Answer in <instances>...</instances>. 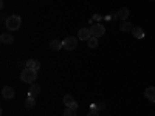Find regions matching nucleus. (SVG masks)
Wrapping results in <instances>:
<instances>
[{
  "mask_svg": "<svg viewBox=\"0 0 155 116\" xmlns=\"http://www.w3.org/2000/svg\"><path fill=\"white\" fill-rule=\"evenodd\" d=\"M6 28L9 30V31H17L19 28H20V25H22V19L19 17V16H9L8 19H6Z\"/></svg>",
  "mask_w": 155,
  "mask_h": 116,
  "instance_id": "obj_1",
  "label": "nucleus"
},
{
  "mask_svg": "<svg viewBox=\"0 0 155 116\" xmlns=\"http://www.w3.org/2000/svg\"><path fill=\"white\" fill-rule=\"evenodd\" d=\"M37 77V71L36 70H31V68H25L22 73H20V79L27 84H33Z\"/></svg>",
  "mask_w": 155,
  "mask_h": 116,
  "instance_id": "obj_2",
  "label": "nucleus"
},
{
  "mask_svg": "<svg viewBox=\"0 0 155 116\" xmlns=\"http://www.w3.org/2000/svg\"><path fill=\"white\" fill-rule=\"evenodd\" d=\"M90 34H92V37H101L106 34V28L102 23H93L92 27H90Z\"/></svg>",
  "mask_w": 155,
  "mask_h": 116,
  "instance_id": "obj_3",
  "label": "nucleus"
},
{
  "mask_svg": "<svg viewBox=\"0 0 155 116\" xmlns=\"http://www.w3.org/2000/svg\"><path fill=\"white\" fill-rule=\"evenodd\" d=\"M62 44H64V48H65L67 51H73L78 47V39L73 37V36H68L62 40Z\"/></svg>",
  "mask_w": 155,
  "mask_h": 116,
  "instance_id": "obj_4",
  "label": "nucleus"
},
{
  "mask_svg": "<svg viewBox=\"0 0 155 116\" xmlns=\"http://www.w3.org/2000/svg\"><path fill=\"white\" fill-rule=\"evenodd\" d=\"M2 96H3L5 99H12V98H14V88L9 87V85L3 87V88H2Z\"/></svg>",
  "mask_w": 155,
  "mask_h": 116,
  "instance_id": "obj_5",
  "label": "nucleus"
},
{
  "mask_svg": "<svg viewBox=\"0 0 155 116\" xmlns=\"http://www.w3.org/2000/svg\"><path fill=\"white\" fill-rule=\"evenodd\" d=\"M78 37L81 39V40H88L90 37H92V34H90V28H81L79 31H78Z\"/></svg>",
  "mask_w": 155,
  "mask_h": 116,
  "instance_id": "obj_6",
  "label": "nucleus"
},
{
  "mask_svg": "<svg viewBox=\"0 0 155 116\" xmlns=\"http://www.w3.org/2000/svg\"><path fill=\"white\" fill-rule=\"evenodd\" d=\"M25 68H31V70H39V68H41V62H39L37 59H28L27 60V67H25Z\"/></svg>",
  "mask_w": 155,
  "mask_h": 116,
  "instance_id": "obj_7",
  "label": "nucleus"
},
{
  "mask_svg": "<svg viewBox=\"0 0 155 116\" xmlns=\"http://www.w3.org/2000/svg\"><path fill=\"white\" fill-rule=\"evenodd\" d=\"M144 96H146L150 102H155V87H147L146 92H144Z\"/></svg>",
  "mask_w": 155,
  "mask_h": 116,
  "instance_id": "obj_8",
  "label": "nucleus"
},
{
  "mask_svg": "<svg viewBox=\"0 0 155 116\" xmlns=\"http://www.w3.org/2000/svg\"><path fill=\"white\" fill-rule=\"evenodd\" d=\"M39 95H41V85H39V84H31V87H30V96L36 98Z\"/></svg>",
  "mask_w": 155,
  "mask_h": 116,
  "instance_id": "obj_9",
  "label": "nucleus"
},
{
  "mask_svg": "<svg viewBox=\"0 0 155 116\" xmlns=\"http://www.w3.org/2000/svg\"><path fill=\"white\" fill-rule=\"evenodd\" d=\"M0 40H2V44H5V45H11L12 42H14V37H12V34H2L0 36Z\"/></svg>",
  "mask_w": 155,
  "mask_h": 116,
  "instance_id": "obj_10",
  "label": "nucleus"
},
{
  "mask_svg": "<svg viewBox=\"0 0 155 116\" xmlns=\"http://www.w3.org/2000/svg\"><path fill=\"white\" fill-rule=\"evenodd\" d=\"M116 17H118L121 22L127 20V17H129V9H127V8H121V9L118 11V14H116Z\"/></svg>",
  "mask_w": 155,
  "mask_h": 116,
  "instance_id": "obj_11",
  "label": "nucleus"
},
{
  "mask_svg": "<svg viewBox=\"0 0 155 116\" xmlns=\"http://www.w3.org/2000/svg\"><path fill=\"white\" fill-rule=\"evenodd\" d=\"M50 48L53 50V51H59L61 48H64V44L61 40H58V39H54V40L50 42Z\"/></svg>",
  "mask_w": 155,
  "mask_h": 116,
  "instance_id": "obj_12",
  "label": "nucleus"
},
{
  "mask_svg": "<svg viewBox=\"0 0 155 116\" xmlns=\"http://www.w3.org/2000/svg\"><path fill=\"white\" fill-rule=\"evenodd\" d=\"M120 30L121 31H124V33H127V31H132L134 30V25L130 23V22H121V25H120Z\"/></svg>",
  "mask_w": 155,
  "mask_h": 116,
  "instance_id": "obj_13",
  "label": "nucleus"
},
{
  "mask_svg": "<svg viewBox=\"0 0 155 116\" xmlns=\"http://www.w3.org/2000/svg\"><path fill=\"white\" fill-rule=\"evenodd\" d=\"M132 34H134V37H137V39H143V37H144V31H143V28H140V27H135V28L132 30Z\"/></svg>",
  "mask_w": 155,
  "mask_h": 116,
  "instance_id": "obj_14",
  "label": "nucleus"
},
{
  "mask_svg": "<svg viewBox=\"0 0 155 116\" xmlns=\"http://www.w3.org/2000/svg\"><path fill=\"white\" fill-rule=\"evenodd\" d=\"M74 102H76L74 96H71V95H67V96H64V104H65L67 107H70L71 104H74Z\"/></svg>",
  "mask_w": 155,
  "mask_h": 116,
  "instance_id": "obj_15",
  "label": "nucleus"
},
{
  "mask_svg": "<svg viewBox=\"0 0 155 116\" xmlns=\"http://www.w3.org/2000/svg\"><path fill=\"white\" fill-rule=\"evenodd\" d=\"M34 105H36L34 98H33V96L27 98V101H25V107H27V108H34Z\"/></svg>",
  "mask_w": 155,
  "mask_h": 116,
  "instance_id": "obj_16",
  "label": "nucleus"
},
{
  "mask_svg": "<svg viewBox=\"0 0 155 116\" xmlns=\"http://www.w3.org/2000/svg\"><path fill=\"white\" fill-rule=\"evenodd\" d=\"M87 45L90 48H96L98 47V37H90L88 40H87Z\"/></svg>",
  "mask_w": 155,
  "mask_h": 116,
  "instance_id": "obj_17",
  "label": "nucleus"
},
{
  "mask_svg": "<svg viewBox=\"0 0 155 116\" xmlns=\"http://www.w3.org/2000/svg\"><path fill=\"white\" fill-rule=\"evenodd\" d=\"M64 116H78V114H76V110H73V108L67 107L65 110H64Z\"/></svg>",
  "mask_w": 155,
  "mask_h": 116,
  "instance_id": "obj_18",
  "label": "nucleus"
},
{
  "mask_svg": "<svg viewBox=\"0 0 155 116\" xmlns=\"http://www.w3.org/2000/svg\"><path fill=\"white\" fill-rule=\"evenodd\" d=\"M87 116H99V113H98V110H90L87 113Z\"/></svg>",
  "mask_w": 155,
  "mask_h": 116,
  "instance_id": "obj_19",
  "label": "nucleus"
},
{
  "mask_svg": "<svg viewBox=\"0 0 155 116\" xmlns=\"http://www.w3.org/2000/svg\"><path fill=\"white\" fill-rule=\"evenodd\" d=\"M70 108H73V110H76V108H78V102H74V104H71V105H70Z\"/></svg>",
  "mask_w": 155,
  "mask_h": 116,
  "instance_id": "obj_20",
  "label": "nucleus"
}]
</instances>
